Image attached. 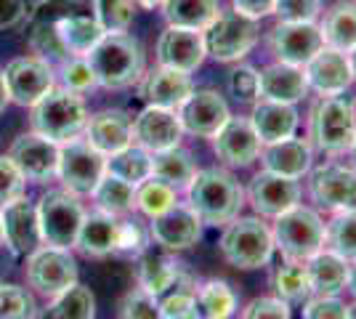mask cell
I'll list each match as a JSON object with an SVG mask.
<instances>
[{
	"mask_svg": "<svg viewBox=\"0 0 356 319\" xmlns=\"http://www.w3.org/2000/svg\"><path fill=\"white\" fill-rule=\"evenodd\" d=\"M205 59H208V54H205L202 32L168 24V30L157 40V64L160 67H170V69H181V72L192 75L194 69L202 67Z\"/></svg>",
	"mask_w": 356,
	"mask_h": 319,
	"instance_id": "7402d4cb",
	"label": "cell"
},
{
	"mask_svg": "<svg viewBox=\"0 0 356 319\" xmlns=\"http://www.w3.org/2000/svg\"><path fill=\"white\" fill-rule=\"evenodd\" d=\"M90 197L96 202V211H104L120 218V215H128L136 208V186L104 170V176L93 186Z\"/></svg>",
	"mask_w": 356,
	"mask_h": 319,
	"instance_id": "8d00e7d4",
	"label": "cell"
},
{
	"mask_svg": "<svg viewBox=\"0 0 356 319\" xmlns=\"http://www.w3.org/2000/svg\"><path fill=\"white\" fill-rule=\"evenodd\" d=\"M255 136L261 138V144H277L284 138H293L300 125L296 104H282V101H268L258 99L252 104V112L248 115Z\"/></svg>",
	"mask_w": 356,
	"mask_h": 319,
	"instance_id": "484cf974",
	"label": "cell"
},
{
	"mask_svg": "<svg viewBox=\"0 0 356 319\" xmlns=\"http://www.w3.org/2000/svg\"><path fill=\"white\" fill-rule=\"evenodd\" d=\"M205 54L221 64H237L258 43V22L237 11H221L202 30Z\"/></svg>",
	"mask_w": 356,
	"mask_h": 319,
	"instance_id": "ba28073f",
	"label": "cell"
},
{
	"mask_svg": "<svg viewBox=\"0 0 356 319\" xmlns=\"http://www.w3.org/2000/svg\"><path fill=\"white\" fill-rule=\"evenodd\" d=\"M261 167L280 173L287 179H303L314 167V147L309 144V138H284L277 144H264L261 147Z\"/></svg>",
	"mask_w": 356,
	"mask_h": 319,
	"instance_id": "cb8c5ba5",
	"label": "cell"
},
{
	"mask_svg": "<svg viewBox=\"0 0 356 319\" xmlns=\"http://www.w3.org/2000/svg\"><path fill=\"white\" fill-rule=\"evenodd\" d=\"M348 304L341 295H309L303 301V319H346Z\"/></svg>",
	"mask_w": 356,
	"mask_h": 319,
	"instance_id": "681fc988",
	"label": "cell"
},
{
	"mask_svg": "<svg viewBox=\"0 0 356 319\" xmlns=\"http://www.w3.org/2000/svg\"><path fill=\"white\" fill-rule=\"evenodd\" d=\"M149 237L170 253L189 250L202 240V221L186 202H173L168 211L149 218Z\"/></svg>",
	"mask_w": 356,
	"mask_h": 319,
	"instance_id": "9a60e30c",
	"label": "cell"
},
{
	"mask_svg": "<svg viewBox=\"0 0 356 319\" xmlns=\"http://www.w3.org/2000/svg\"><path fill=\"white\" fill-rule=\"evenodd\" d=\"M38 306L30 290L0 282V319H35Z\"/></svg>",
	"mask_w": 356,
	"mask_h": 319,
	"instance_id": "bcb514c9",
	"label": "cell"
},
{
	"mask_svg": "<svg viewBox=\"0 0 356 319\" xmlns=\"http://www.w3.org/2000/svg\"><path fill=\"white\" fill-rule=\"evenodd\" d=\"M197 314L200 319H232L237 314V293L226 279H208L197 285Z\"/></svg>",
	"mask_w": 356,
	"mask_h": 319,
	"instance_id": "e575fe53",
	"label": "cell"
},
{
	"mask_svg": "<svg viewBox=\"0 0 356 319\" xmlns=\"http://www.w3.org/2000/svg\"><path fill=\"white\" fill-rule=\"evenodd\" d=\"M346 290L354 295V301H356V261L348 263V282H346Z\"/></svg>",
	"mask_w": 356,
	"mask_h": 319,
	"instance_id": "6f0895ef",
	"label": "cell"
},
{
	"mask_svg": "<svg viewBox=\"0 0 356 319\" xmlns=\"http://www.w3.org/2000/svg\"><path fill=\"white\" fill-rule=\"evenodd\" d=\"M274 247L284 261H309L325 247V218L322 213L298 202L271 224Z\"/></svg>",
	"mask_w": 356,
	"mask_h": 319,
	"instance_id": "5b68a950",
	"label": "cell"
},
{
	"mask_svg": "<svg viewBox=\"0 0 356 319\" xmlns=\"http://www.w3.org/2000/svg\"><path fill=\"white\" fill-rule=\"evenodd\" d=\"M11 163L19 167L24 181L45 183L56 179V165H59V144L38 136V133H24L11 144L8 149Z\"/></svg>",
	"mask_w": 356,
	"mask_h": 319,
	"instance_id": "ac0fdd59",
	"label": "cell"
},
{
	"mask_svg": "<svg viewBox=\"0 0 356 319\" xmlns=\"http://www.w3.org/2000/svg\"><path fill=\"white\" fill-rule=\"evenodd\" d=\"M59 80H61V88H67V91L72 93H88L99 85L86 56H70V59L61 61Z\"/></svg>",
	"mask_w": 356,
	"mask_h": 319,
	"instance_id": "7dc6e473",
	"label": "cell"
},
{
	"mask_svg": "<svg viewBox=\"0 0 356 319\" xmlns=\"http://www.w3.org/2000/svg\"><path fill=\"white\" fill-rule=\"evenodd\" d=\"M322 0H274V16L280 22H316Z\"/></svg>",
	"mask_w": 356,
	"mask_h": 319,
	"instance_id": "f907efd6",
	"label": "cell"
},
{
	"mask_svg": "<svg viewBox=\"0 0 356 319\" xmlns=\"http://www.w3.org/2000/svg\"><path fill=\"white\" fill-rule=\"evenodd\" d=\"M96 19L104 32H125L134 22V0H93Z\"/></svg>",
	"mask_w": 356,
	"mask_h": 319,
	"instance_id": "f6af8a7d",
	"label": "cell"
},
{
	"mask_svg": "<svg viewBox=\"0 0 356 319\" xmlns=\"http://www.w3.org/2000/svg\"><path fill=\"white\" fill-rule=\"evenodd\" d=\"M106 173L118 176L122 181L138 186L141 181H147L152 176V152L138 147V144H128L125 149L109 154L106 157Z\"/></svg>",
	"mask_w": 356,
	"mask_h": 319,
	"instance_id": "f35d334b",
	"label": "cell"
},
{
	"mask_svg": "<svg viewBox=\"0 0 356 319\" xmlns=\"http://www.w3.org/2000/svg\"><path fill=\"white\" fill-rule=\"evenodd\" d=\"M149 243H152L149 229L141 227V221H136V218H120L118 253H125V256H138Z\"/></svg>",
	"mask_w": 356,
	"mask_h": 319,
	"instance_id": "f5cc1de1",
	"label": "cell"
},
{
	"mask_svg": "<svg viewBox=\"0 0 356 319\" xmlns=\"http://www.w3.org/2000/svg\"><path fill=\"white\" fill-rule=\"evenodd\" d=\"M35 213H38V227L45 245L67 247V250L74 247L80 224L86 218V208L77 195H72L70 189H51L35 205Z\"/></svg>",
	"mask_w": 356,
	"mask_h": 319,
	"instance_id": "52a82bcc",
	"label": "cell"
},
{
	"mask_svg": "<svg viewBox=\"0 0 356 319\" xmlns=\"http://www.w3.org/2000/svg\"><path fill=\"white\" fill-rule=\"evenodd\" d=\"M181 138H184V128L178 122L176 109L149 104L134 117V144L149 149L152 154L178 147Z\"/></svg>",
	"mask_w": 356,
	"mask_h": 319,
	"instance_id": "44dd1931",
	"label": "cell"
},
{
	"mask_svg": "<svg viewBox=\"0 0 356 319\" xmlns=\"http://www.w3.org/2000/svg\"><path fill=\"white\" fill-rule=\"evenodd\" d=\"M306 272L312 282V295H341L348 282V261L322 247L306 261Z\"/></svg>",
	"mask_w": 356,
	"mask_h": 319,
	"instance_id": "4dcf8cb0",
	"label": "cell"
},
{
	"mask_svg": "<svg viewBox=\"0 0 356 319\" xmlns=\"http://www.w3.org/2000/svg\"><path fill=\"white\" fill-rule=\"evenodd\" d=\"M271 290L284 304H303L312 295V282L306 272V261H282L271 272Z\"/></svg>",
	"mask_w": 356,
	"mask_h": 319,
	"instance_id": "74e56055",
	"label": "cell"
},
{
	"mask_svg": "<svg viewBox=\"0 0 356 319\" xmlns=\"http://www.w3.org/2000/svg\"><path fill=\"white\" fill-rule=\"evenodd\" d=\"M239 319H293L290 304H284L277 295H258L242 309Z\"/></svg>",
	"mask_w": 356,
	"mask_h": 319,
	"instance_id": "816d5d0a",
	"label": "cell"
},
{
	"mask_svg": "<svg viewBox=\"0 0 356 319\" xmlns=\"http://www.w3.org/2000/svg\"><path fill=\"white\" fill-rule=\"evenodd\" d=\"M83 133L96 152L109 157L134 144V117L125 109H104L88 117Z\"/></svg>",
	"mask_w": 356,
	"mask_h": 319,
	"instance_id": "603a6c76",
	"label": "cell"
},
{
	"mask_svg": "<svg viewBox=\"0 0 356 319\" xmlns=\"http://www.w3.org/2000/svg\"><path fill=\"white\" fill-rule=\"evenodd\" d=\"M319 32L327 48L354 51L356 48V0H338L325 11Z\"/></svg>",
	"mask_w": 356,
	"mask_h": 319,
	"instance_id": "1f68e13d",
	"label": "cell"
},
{
	"mask_svg": "<svg viewBox=\"0 0 356 319\" xmlns=\"http://www.w3.org/2000/svg\"><path fill=\"white\" fill-rule=\"evenodd\" d=\"M197 170L200 167L194 163L192 152L184 149L181 144L152 154V176L165 181L168 186H173L176 192H184L189 186V181L197 176Z\"/></svg>",
	"mask_w": 356,
	"mask_h": 319,
	"instance_id": "d6a6232c",
	"label": "cell"
},
{
	"mask_svg": "<svg viewBox=\"0 0 356 319\" xmlns=\"http://www.w3.org/2000/svg\"><path fill=\"white\" fill-rule=\"evenodd\" d=\"M160 8L170 27H186L197 32H202L221 14L218 0H163Z\"/></svg>",
	"mask_w": 356,
	"mask_h": 319,
	"instance_id": "836d02e7",
	"label": "cell"
},
{
	"mask_svg": "<svg viewBox=\"0 0 356 319\" xmlns=\"http://www.w3.org/2000/svg\"><path fill=\"white\" fill-rule=\"evenodd\" d=\"M210 141H213L216 157L229 170H242V167H250L252 163H258V154L264 147L261 138L255 136L250 120L234 117V115L210 136Z\"/></svg>",
	"mask_w": 356,
	"mask_h": 319,
	"instance_id": "2e32d148",
	"label": "cell"
},
{
	"mask_svg": "<svg viewBox=\"0 0 356 319\" xmlns=\"http://www.w3.org/2000/svg\"><path fill=\"white\" fill-rule=\"evenodd\" d=\"M348 154H351V165L356 167V138H354V144H351V149H348Z\"/></svg>",
	"mask_w": 356,
	"mask_h": 319,
	"instance_id": "be15d7a7",
	"label": "cell"
},
{
	"mask_svg": "<svg viewBox=\"0 0 356 319\" xmlns=\"http://www.w3.org/2000/svg\"><path fill=\"white\" fill-rule=\"evenodd\" d=\"M120 319H160V298L144 288L128 290L120 301Z\"/></svg>",
	"mask_w": 356,
	"mask_h": 319,
	"instance_id": "c3c4849f",
	"label": "cell"
},
{
	"mask_svg": "<svg viewBox=\"0 0 356 319\" xmlns=\"http://www.w3.org/2000/svg\"><path fill=\"white\" fill-rule=\"evenodd\" d=\"M226 88L237 99L239 104H255L261 99V83H258V69L250 64H234L226 77Z\"/></svg>",
	"mask_w": 356,
	"mask_h": 319,
	"instance_id": "ee69618b",
	"label": "cell"
},
{
	"mask_svg": "<svg viewBox=\"0 0 356 319\" xmlns=\"http://www.w3.org/2000/svg\"><path fill=\"white\" fill-rule=\"evenodd\" d=\"M232 11L258 22L274 14V0H232Z\"/></svg>",
	"mask_w": 356,
	"mask_h": 319,
	"instance_id": "11a10c76",
	"label": "cell"
},
{
	"mask_svg": "<svg viewBox=\"0 0 356 319\" xmlns=\"http://www.w3.org/2000/svg\"><path fill=\"white\" fill-rule=\"evenodd\" d=\"M70 16H96L93 0H40L30 14V24H54Z\"/></svg>",
	"mask_w": 356,
	"mask_h": 319,
	"instance_id": "7bdbcfd3",
	"label": "cell"
},
{
	"mask_svg": "<svg viewBox=\"0 0 356 319\" xmlns=\"http://www.w3.org/2000/svg\"><path fill=\"white\" fill-rule=\"evenodd\" d=\"M3 80H6V91H8L11 101L32 106L54 88L56 72H54L51 61L40 59V56H19V59L8 61Z\"/></svg>",
	"mask_w": 356,
	"mask_h": 319,
	"instance_id": "5bb4252c",
	"label": "cell"
},
{
	"mask_svg": "<svg viewBox=\"0 0 356 319\" xmlns=\"http://www.w3.org/2000/svg\"><path fill=\"white\" fill-rule=\"evenodd\" d=\"M300 197H303V186L298 179H287L264 167L245 186V202L255 211V215L271 218V221L284 211L296 208Z\"/></svg>",
	"mask_w": 356,
	"mask_h": 319,
	"instance_id": "8fae6325",
	"label": "cell"
},
{
	"mask_svg": "<svg viewBox=\"0 0 356 319\" xmlns=\"http://www.w3.org/2000/svg\"><path fill=\"white\" fill-rule=\"evenodd\" d=\"M11 99H8V91H6V80H3V72H0V112L6 109V104H8Z\"/></svg>",
	"mask_w": 356,
	"mask_h": 319,
	"instance_id": "680465c9",
	"label": "cell"
},
{
	"mask_svg": "<svg viewBox=\"0 0 356 319\" xmlns=\"http://www.w3.org/2000/svg\"><path fill=\"white\" fill-rule=\"evenodd\" d=\"M348 61H351V72H354V83H356V48L348 51Z\"/></svg>",
	"mask_w": 356,
	"mask_h": 319,
	"instance_id": "94428289",
	"label": "cell"
},
{
	"mask_svg": "<svg viewBox=\"0 0 356 319\" xmlns=\"http://www.w3.org/2000/svg\"><path fill=\"white\" fill-rule=\"evenodd\" d=\"M221 229L218 250L229 266H234L239 272H255L271 263L277 247H274L271 224H266V218L237 215Z\"/></svg>",
	"mask_w": 356,
	"mask_h": 319,
	"instance_id": "3957f363",
	"label": "cell"
},
{
	"mask_svg": "<svg viewBox=\"0 0 356 319\" xmlns=\"http://www.w3.org/2000/svg\"><path fill=\"white\" fill-rule=\"evenodd\" d=\"M27 282L43 295H59L77 285V261L67 247L45 245L27 256Z\"/></svg>",
	"mask_w": 356,
	"mask_h": 319,
	"instance_id": "7c38bea8",
	"label": "cell"
},
{
	"mask_svg": "<svg viewBox=\"0 0 356 319\" xmlns=\"http://www.w3.org/2000/svg\"><path fill=\"white\" fill-rule=\"evenodd\" d=\"M197 285L181 274L173 288L160 295V319H200L197 314Z\"/></svg>",
	"mask_w": 356,
	"mask_h": 319,
	"instance_id": "60d3db41",
	"label": "cell"
},
{
	"mask_svg": "<svg viewBox=\"0 0 356 319\" xmlns=\"http://www.w3.org/2000/svg\"><path fill=\"white\" fill-rule=\"evenodd\" d=\"M346 319H356V301L348 304V311H346Z\"/></svg>",
	"mask_w": 356,
	"mask_h": 319,
	"instance_id": "6125c7cd",
	"label": "cell"
},
{
	"mask_svg": "<svg viewBox=\"0 0 356 319\" xmlns=\"http://www.w3.org/2000/svg\"><path fill=\"white\" fill-rule=\"evenodd\" d=\"M86 59L102 88L120 91L144 77V51L128 32H106L86 54Z\"/></svg>",
	"mask_w": 356,
	"mask_h": 319,
	"instance_id": "7a4b0ae2",
	"label": "cell"
},
{
	"mask_svg": "<svg viewBox=\"0 0 356 319\" xmlns=\"http://www.w3.org/2000/svg\"><path fill=\"white\" fill-rule=\"evenodd\" d=\"M0 245H3V227H0Z\"/></svg>",
	"mask_w": 356,
	"mask_h": 319,
	"instance_id": "e7e4bbea",
	"label": "cell"
},
{
	"mask_svg": "<svg viewBox=\"0 0 356 319\" xmlns=\"http://www.w3.org/2000/svg\"><path fill=\"white\" fill-rule=\"evenodd\" d=\"M118 237H120V218L118 215H109L104 211H93L86 213L80 231H77V240L74 247L88 256V259H104L118 253Z\"/></svg>",
	"mask_w": 356,
	"mask_h": 319,
	"instance_id": "83f0119b",
	"label": "cell"
},
{
	"mask_svg": "<svg viewBox=\"0 0 356 319\" xmlns=\"http://www.w3.org/2000/svg\"><path fill=\"white\" fill-rule=\"evenodd\" d=\"M258 83H261V99H268V101L298 104L309 93L303 67H293L284 61H274L258 69Z\"/></svg>",
	"mask_w": 356,
	"mask_h": 319,
	"instance_id": "f1b7e54d",
	"label": "cell"
},
{
	"mask_svg": "<svg viewBox=\"0 0 356 319\" xmlns=\"http://www.w3.org/2000/svg\"><path fill=\"white\" fill-rule=\"evenodd\" d=\"M141 83V99L152 106H165V109H178L181 101L194 91V83L189 72L170 69V67H154L144 72Z\"/></svg>",
	"mask_w": 356,
	"mask_h": 319,
	"instance_id": "d4e9b609",
	"label": "cell"
},
{
	"mask_svg": "<svg viewBox=\"0 0 356 319\" xmlns=\"http://www.w3.org/2000/svg\"><path fill=\"white\" fill-rule=\"evenodd\" d=\"M181 263H178L170 250H165L160 245L149 243L138 256H136V279L138 288L149 290L152 295H163L181 279Z\"/></svg>",
	"mask_w": 356,
	"mask_h": 319,
	"instance_id": "4316f807",
	"label": "cell"
},
{
	"mask_svg": "<svg viewBox=\"0 0 356 319\" xmlns=\"http://www.w3.org/2000/svg\"><path fill=\"white\" fill-rule=\"evenodd\" d=\"M19 197H24V176L6 154V157H0V208H6L8 202Z\"/></svg>",
	"mask_w": 356,
	"mask_h": 319,
	"instance_id": "db71d44e",
	"label": "cell"
},
{
	"mask_svg": "<svg viewBox=\"0 0 356 319\" xmlns=\"http://www.w3.org/2000/svg\"><path fill=\"white\" fill-rule=\"evenodd\" d=\"M24 19V0H0V30L14 27Z\"/></svg>",
	"mask_w": 356,
	"mask_h": 319,
	"instance_id": "9f6ffc18",
	"label": "cell"
},
{
	"mask_svg": "<svg viewBox=\"0 0 356 319\" xmlns=\"http://www.w3.org/2000/svg\"><path fill=\"white\" fill-rule=\"evenodd\" d=\"M106 157L90 147L86 136H74L70 141L59 144V165H56V179L70 189L72 195H90L93 186L106 170Z\"/></svg>",
	"mask_w": 356,
	"mask_h": 319,
	"instance_id": "30bf717a",
	"label": "cell"
},
{
	"mask_svg": "<svg viewBox=\"0 0 356 319\" xmlns=\"http://www.w3.org/2000/svg\"><path fill=\"white\" fill-rule=\"evenodd\" d=\"M306 85L316 96H343L354 85V72H351V61L346 51L338 48H322L306 67Z\"/></svg>",
	"mask_w": 356,
	"mask_h": 319,
	"instance_id": "d6986e66",
	"label": "cell"
},
{
	"mask_svg": "<svg viewBox=\"0 0 356 319\" xmlns=\"http://www.w3.org/2000/svg\"><path fill=\"white\" fill-rule=\"evenodd\" d=\"M30 27H48L56 35L67 59L70 56H86L90 48L106 35L96 16H70V19L54 22V24H30Z\"/></svg>",
	"mask_w": 356,
	"mask_h": 319,
	"instance_id": "f546056e",
	"label": "cell"
},
{
	"mask_svg": "<svg viewBox=\"0 0 356 319\" xmlns=\"http://www.w3.org/2000/svg\"><path fill=\"white\" fill-rule=\"evenodd\" d=\"M173 202H178V192L165 181H160V179H154V176H149L147 181H141L136 186V208L144 215H149V218L168 211Z\"/></svg>",
	"mask_w": 356,
	"mask_h": 319,
	"instance_id": "b9f144b4",
	"label": "cell"
},
{
	"mask_svg": "<svg viewBox=\"0 0 356 319\" xmlns=\"http://www.w3.org/2000/svg\"><path fill=\"white\" fill-rule=\"evenodd\" d=\"M356 138V104L343 96H319L309 112V144L316 152L346 154Z\"/></svg>",
	"mask_w": 356,
	"mask_h": 319,
	"instance_id": "277c9868",
	"label": "cell"
},
{
	"mask_svg": "<svg viewBox=\"0 0 356 319\" xmlns=\"http://www.w3.org/2000/svg\"><path fill=\"white\" fill-rule=\"evenodd\" d=\"M0 227H3V245H8L14 250V256L27 259L43 245L38 213L27 197H19L8 202L6 208H0Z\"/></svg>",
	"mask_w": 356,
	"mask_h": 319,
	"instance_id": "ffe728a7",
	"label": "cell"
},
{
	"mask_svg": "<svg viewBox=\"0 0 356 319\" xmlns=\"http://www.w3.org/2000/svg\"><path fill=\"white\" fill-rule=\"evenodd\" d=\"M134 3L141 8H160L163 6V0H134Z\"/></svg>",
	"mask_w": 356,
	"mask_h": 319,
	"instance_id": "91938a15",
	"label": "cell"
},
{
	"mask_svg": "<svg viewBox=\"0 0 356 319\" xmlns=\"http://www.w3.org/2000/svg\"><path fill=\"white\" fill-rule=\"evenodd\" d=\"M306 195L319 213H338L356 205V167L327 160L306 173Z\"/></svg>",
	"mask_w": 356,
	"mask_h": 319,
	"instance_id": "9c48e42d",
	"label": "cell"
},
{
	"mask_svg": "<svg viewBox=\"0 0 356 319\" xmlns=\"http://www.w3.org/2000/svg\"><path fill=\"white\" fill-rule=\"evenodd\" d=\"M184 192L186 205L200 215L202 227H226L245 208V186L223 165L197 170Z\"/></svg>",
	"mask_w": 356,
	"mask_h": 319,
	"instance_id": "6da1fadb",
	"label": "cell"
},
{
	"mask_svg": "<svg viewBox=\"0 0 356 319\" xmlns=\"http://www.w3.org/2000/svg\"><path fill=\"white\" fill-rule=\"evenodd\" d=\"M325 247L348 263L356 261V205L330 213V221H325Z\"/></svg>",
	"mask_w": 356,
	"mask_h": 319,
	"instance_id": "ab89813d",
	"label": "cell"
},
{
	"mask_svg": "<svg viewBox=\"0 0 356 319\" xmlns=\"http://www.w3.org/2000/svg\"><path fill=\"white\" fill-rule=\"evenodd\" d=\"M266 43L277 61L306 67L325 48L316 22H277L266 35Z\"/></svg>",
	"mask_w": 356,
	"mask_h": 319,
	"instance_id": "4fadbf2b",
	"label": "cell"
},
{
	"mask_svg": "<svg viewBox=\"0 0 356 319\" xmlns=\"http://www.w3.org/2000/svg\"><path fill=\"white\" fill-rule=\"evenodd\" d=\"M176 115L181 128H184V133L200 138H210L223 122L232 117L226 99L218 91H213V88H194L181 101Z\"/></svg>",
	"mask_w": 356,
	"mask_h": 319,
	"instance_id": "e0dca14e",
	"label": "cell"
},
{
	"mask_svg": "<svg viewBox=\"0 0 356 319\" xmlns=\"http://www.w3.org/2000/svg\"><path fill=\"white\" fill-rule=\"evenodd\" d=\"M88 122V109L80 93L67 88H51L40 101L32 104V133L48 138L54 144H64L80 136Z\"/></svg>",
	"mask_w": 356,
	"mask_h": 319,
	"instance_id": "8992f818",
	"label": "cell"
},
{
	"mask_svg": "<svg viewBox=\"0 0 356 319\" xmlns=\"http://www.w3.org/2000/svg\"><path fill=\"white\" fill-rule=\"evenodd\" d=\"M96 298L86 285H72L64 293L54 295L51 304L40 309L38 319H93Z\"/></svg>",
	"mask_w": 356,
	"mask_h": 319,
	"instance_id": "d590c367",
	"label": "cell"
}]
</instances>
